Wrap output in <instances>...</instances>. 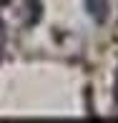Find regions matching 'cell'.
Wrapping results in <instances>:
<instances>
[{
    "instance_id": "cell-2",
    "label": "cell",
    "mask_w": 118,
    "mask_h": 123,
    "mask_svg": "<svg viewBox=\"0 0 118 123\" xmlns=\"http://www.w3.org/2000/svg\"><path fill=\"white\" fill-rule=\"evenodd\" d=\"M0 3H8V0H0Z\"/></svg>"
},
{
    "instance_id": "cell-1",
    "label": "cell",
    "mask_w": 118,
    "mask_h": 123,
    "mask_svg": "<svg viewBox=\"0 0 118 123\" xmlns=\"http://www.w3.org/2000/svg\"><path fill=\"white\" fill-rule=\"evenodd\" d=\"M86 10H88V15H91L95 23H106L111 5H108V0H86Z\"/></svg>"
},
{
    "instance_id": "cell-3",
    "label": "cell",
    "mask_w": 118,
    "mask_h": 123,
    "mask_svg": "<svg viewBox=\"0 0 118 123\" xmlns=\"http://www.w3.org/2000/svg\"><path fill=\"white\" fill-rule=\"evenodd\" d=\"M116 93H118V86H116Z\"/></svg>"
}]
</instances>
